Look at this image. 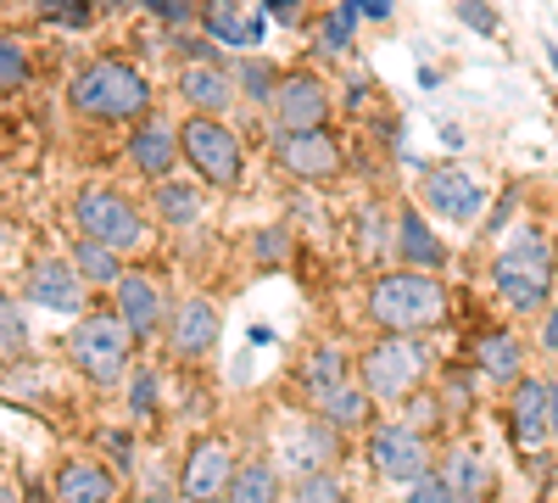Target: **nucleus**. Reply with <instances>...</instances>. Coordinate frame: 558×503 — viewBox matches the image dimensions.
<instances>
[{"label": "nucleus", "mask_w": 558, "mask_h": 503, "mask_svg": "<svg viewBox=\"0 0 558 503\" xmlns=\"http://www.w3.org/2000/svg\"><path fill=\"white\" fill-rule=\"evenodd\" d=\"M363 386L375 392L380 403H402L425 386V347L413 336L386 331V342H375L363 352Z\"/></svg>", "instance_id": "0eeeda50"}, {"label": "nucleus", "mask_w": 558, "mask_h": 503, "mask_svg": "<svg viewBox=\"0 0 558 503\" xmlns=\"http://www.w3.org/2000/svg\"><path fill=\"white\" fill-rule=\"evenodd\" d=\"M129 403L140 408V415H146V408H151V375H134V386H129Z\"/></svg>", "instance_id": "58836bf2"}, {"label": "nucleus", "mask_w": 558, "mask_h": 503, "mask_svg": "<svg viewBox=\"0 0 558 503\" xmlns=\"http://www.w3.org/2000/svg\"><path fill=\"white\" fill-rule=\"evenodd\" d=\"M458 17L470 23L475 34H492V28H497V12L486 7V0H458Z\"/></svg>", "instance_id": "e433bc0d"}, {"label": "nucleus", "mask_w": 558, "mask_h": 503, "mask_svg": "<svg viewBox=\"0 0 558 503\" xmlns=\"http://www.w3.org/2000/svg\"><path fill=\"white\" fill-rule=\"evenodd\" d=\"M368 459H375L380 481H391V487H413V481L430 476V447H425V436H418L413 426H402V420L375 431V442H368Z\"/></svg>", "instance_id": "1a4fd4ad"}, {"label": "nucleus", "mask_w": 558, "mask_h": 503, "mask_svg": "<svg viewBox=\"0 0 558 503\" xmlns=\"http://www.w3.org/2000/svg\"><path fill=\"white\" fill-rule=\"evenodd\" d=\"M368 319H375L380 331H397V336L430 331L447 319V286L425 268H391L375 280V291H368Z\"/></svg>", "instance_id": "f03ea898"}, {"label": "nucleus", "mask_w": 558, "mask_h": 503, "mask_svg": "<svg viewBox=\"0 0 558 503\" xmlns=\"http://www.w3.org/2000/svg\"><path fill=\"white\" fill-rule=\"evenodd\" d=\"M73 218L89 241H107V247H140L146 241V218H140V207L118 191H84L73 202Z\"/></svg>", "instance_id": "6e6552de"}, {"label": "nucleus", "mask_w": 558, "mask_h": 503, "mask_svg": "<svg viewBox=\"0 0 558 503\" xmlns=\"http://www.w3.org/2000/svg\"><path fill=\"white\" fill-rule=\"evenodd\" d=\"M357 12H363V17H386L391 0H357Z\"/></svg>", "instance_id": "a19ab883"}, {"label": "nucleus", "mask_w": 558, "mask_h": 503, "mask_svg": "<svg viewBox=\"0 0 558 503\" xmlns=\"http://www.w3.org/2000/svg\"><path fill=\"white\" fill-rule=\"evenodd\" d=\"M151 207H157L162 224H196L202 218V191L196 185H179V179H157Z\"/></svg>", "instance_id": "a878e982"}, {"label": "nucleus", "mask_w": 558, "mask_h": 503, "mask_svg": "<svg viewBox=\"0 0 558 503\" xmlns=\"http://www.w3.org/2000/svg\"><path fill=\"white\" fill-rule=\"evenodd\" d=\"M241 84H246L252 101H268L274 89H279V68H274V62H246V68H241Z\"/></svg>", "instance_id": "f704fd0d"}, {"label": "nucleus", "mask_w": 558, "mask_h": 503, "mask_svg": "<svg viewBox=\"0 0 558 503\" xmlns=\"http://www.w3.org/2000/svg\"><path fill=\"white\" fill-rule=\"evenodd\" d=\"M547 62H553V73H558V45H547Z\"/></svg>", "instance_id": "37998d69"}, {"label": "nucleus", "mask_w": 558, "mask_h": 503, "mask_svg": "<svg viewBox=\"0 0 558 503\" xmlns=\"http://www.w3.org/2000/svg\"><path fill=\"white\" fill-rule=\"evenodd\" d=\"M39 12L57 28H89V0H39Z\"/></svg>", "instance_id": "72a5a7b5"}, {"label": "nucleus", "mask_w": 558, "mask_h": 503, "mask_svg": "<svg viewBox=\"0 0 558 503\" xmlns=\"http://www.w3.org/2000/svg\"><path fill=\"white\" fill-rule=\"evenodd\" d=\"M397 252H402V268H425V274L447 268V247L430 236L425 213H413V207L397 218Z\"/></svg>", "instance_id": "412c9836"}, {"label": "nucleus", "mask_w": 558, "mask_h": 503, "mask_svg": "<svg viewBox=\"0 0 558 503\" xmlns=\"http://www.w3.org/2000/svg\"><path fill=\"white\" fill-rule=\"evenodd\" d=\"M112 302H118V319H123L134 336H151L162 325V313H168L151 274H129V268H123V280L112 286Z\"/></svg>", "instance_id": "dca6fc26"}, {"label": "nucleus", "mask_w": 558, "mask_h": 503, "mask_svg": "<svg viewBox=\"0 0 558 503\" xmlns=\"http://www.w3.org/2000/svg\"><path fill=\"white\" fill-rule=\"evenodd\" d=\"M28 352V331H23V313L12 297H0V358H23Z\"/></svg>", "instance_id": "2f4dec72"}, {"label": "nucleus", "mask_w": 558, "mask_h": 503, "mask_svg": "<svg viewBox=\"0 0 558 503\" xmlns=\"http://www.w3.org/2000/svg\"><path fill=\"white\" fill-rule=\"evenodd\" d=\"M336 426L330 420H296L286 436H279V459H286L291 476H313V470H330L336 465Z\"/></svg>", "instance_id": "ddd939ff"}, {"label": "nucleus", "mask_w": 558, "mask_h": 503, "mask_svg": "<svg viewBox=\"0 0 558 503\" xmlns=\"http://www.w3.org/2000/svg\"><path fill=\"white\" fill-rule=\"evenodd\" d=\"M68 107L78 118H96V123H123V118H146L151 112V79L129 68V62H89L73 73L68 84Z\"/></svg>", "instance_id": "f257e3e1"}, {"label": "nucleus", "mask_w": 558, "mask_h": 503, "mask_svg": "<svg viewBox=\"0 0 558 503\" xmlns=\"http://www.w3.org/2000/svg\"><path fill=\"white\" fill-rule=\"evenodd\" d=\"M268 7H274V12H286V7H291V0H268Z\"/></svg>", "instance_id": "c03bdc74"}, {"label": "nucleus", "mask_w": 558, "mask_h": 503, "mask_svg": "<svg viewBox=\"0 0 558 503\" xmlns=\"http://www.w3.org/2000/svg\"><path fill=\"white\" fill-rule=\"evenodd\" d=\"M235 453H229L223 436H202L184 459V476H179V492L191 503H229V487H235Z\"/></svg>", "instance_id": "9d476101"}, {"label": "nucleus", "mask_w": 558, "mask_h": 503, "mask_svg": "<svg viewBox=\"0 0 558 503\" xmlns=\"http://www.w3.org/2000/svg\"><path fill=\"white\" fill-rule=\"evenodd\" d=\"M179 152H184V146H179V134H173L168 123H157V118H151V123H140V129H134V141H129V163L146 173V179H168V173L179 168Z\"/></svg>", "instance_id": "a211bd4d"}, {"label": "nucleus", "mask_w": 558, "mask_h": 503, "mask_svg": "<svg viewBox=\"0 0 558 503\" xmlns=\"http://www.w3.org/2000/svg\"><path fill=\"white\" fill-rule=\"evenodd\" d=\"M408 503H452V487H447V476H425V481H413L408 487Z\"/></svg>", "instance_id": "c9c22d12"}, {"label": "nucleus", "mask_w": 558, "mask_h": 503, "mask_svg": "<svg viewBox=\"0 0 558 503\" xmlns=\"http://www.w3.org/2000/svg\"><path fill=\"white\" fill-rule=\"evenodd\" d=\"M542 347H547V352H558V308L547 313V325H542Z\"/></svg>", "instance_id": "ea45409f"}, {"label": "nucleus", "mask_w": 558, "mask_h": 503, "mask_svg": "<svg viewBox=\"0 0 558 503\" xmlns=\"http://www.w3.org/2000/svg\"><path fill=\"white\" fill-rule=\"evenodd\" d=\"M318 415L330 420L336 431H363V426H368V415H375V392L357 386V381H347V386H336L330 397L318 403Z\"/></svg>", "instance_id": "4be33fe9"}, {"label": "nucleus", "mask_w": 558, "mask_h": 503, "mask_svg": "<svg viewBox=\"0 0 558 503\" xmlns=\"http://www.w3.org/2000/svg\"><path fill=\"white\" fill-rule=\"evenodd\" d=\"M492 286L514 313H536L553 291V252L536 230H520L492 263Z\"/></svg>", "instance_id": "7ed1b4c3"}, {"label": "nucleus", "mask_w": 558, "mask_h": 503, "mask_svg": "<svg viewBox=\"0 0 558 503\" xmlns=\"http://www.w3.org/2000/svg\"><path fill=\"white\" fill-rule=\"evenodd\" d=\"M441 476H447V487H452V503H458V498H486V487H492V470L481 465L475 447H452L447 465H441Z\"/></svg>", "instance_id": "b1692460"}, {"label": "nucleus", "mask_w": 558, "mask_h": 503, "mask_svg": "<svg viewBox=\"0 0 558 503\" xmlns=\"http://www.w3.org/2000/svg\"><path fill=\"white\" fill-rule=\"evenodd\" d=\"M213 342H218V313H213V302H202V297L179 302V313L168 319V347H173V358H207Z\"/></svg>", "instance_id": "f3484780"}, {"label": "nucleus", "mask_w": 558, "mask_h": 503, "mask_svg": "<svg viewBox=\"0 0 558 503\" xmlns=\"http://www.w3.org/2000/svg\"><path fill=\"white\" fill-rule=\"evenodd\" d=\"M291 503H347V487L330 470H313V476H296Z\"/></svg>", "instance_id": "7c9ffc66"}, {"label": "nucleus", "mask_w": 558, "mask_h": 503, "mask_svg": "<svg viewBox=\"0 0 558 503\" xmlns=\"http://www.w3.org/2000/svg\"><path fill=\"white\" fill-rule=\"evenodd\" d=\"M73 268L84 274V286H118V280H123L118 247H107V241H89V236L73 247Z\"/></svg>", "instance_id": "393cba45"}, {"label": "nucleus", "mask_w": 558, "mask_h": 503, "mask_svg": "<svg viewBox=\"0 0 558 503\" xmlns=\"http://www.w3.org/2000/svg\"><path fill=\"white\" fill-rule=\"evenodd\" d=\"M28 51H23V45L17 39H0V96H7V89H23L28 84Z\"/></svg>", "instance_id": "473e14b6"}, {"label": "nucleus", "mask_w": 558, "mask_h": 503, "mask_svg": "<svg viewBox=\"0 0 558 503\" xmlns=\"http://www.w3.org/2000/svg\"><path fill=\"white\" fill-rule=\"evenodd\" d=\"M57 498L62 503H112L118 498V476L101 459H68L57 470Z\"/></svg>", "instance_id": "6ab92c4d"}, {"label": "nucleus", "mask_w": 558, "mask_h": 503, "mask_svg": "<svg viewBox=\"0 0 558 503\" xmlns=\"http://www.w3.org/2000/svg\"><path fill=\"white\" fill-rule=\"evenodd\" d=\"M207 34H213V39H223V45H252V39L263 34V17L241 23L229 0H213V7H207Z\"/></svg>", "instance_id": "c85d7f7f"}, {"label": "nucleus", "mask_w": 558, "mask_h": 503, "mask_svg": "<svg viewBox=\"0 0 558 503\" xmlns=\"http://www.w3.org/2000/svg\"><path fill=\"white\" fill-rule=\"evenodd\" d=\"M146 7H157L173 28H191V17H196V0H146Z\"/></svg>", "instance_id": "4c0bfd02"}, {"label": "nucleus", "mask_w": 558, "mask_h": 503, "mask_svg": "<svg viewBox=\"0 0 558 503\" xmlns=\"http://www.w3.org/2000/svg\"><path fill=\"white\" fill-rule=\"evenodd\" d=\"M347 381H352V370H347V352H341V347H318V352L302 363V386H307L313 408L330 397L336 386H347Z\"/></svg>", "instance_id": "5701e85b"}, {"label": "nucleus", "mask_w": 558, "mask_h": 503, "mask_svg": "<svg viewBox=\"0 0 558 503\" xmlns=\"http://www.w3.org/2000/svg\"><path fill=\"white\" fill-rule=\"evenodd\" d=\"M129 342H134V331L123 325L118 313H89V319H78V325H73L68 352H73V363L96 386H112L123 375V363H129Z\"/></svg>", "instance_id": "423d86ee"}, {"label": "nucleus", "mask_w": 558, "mask_h": 503, "mask_svg": "<svg viewBox=\"0 0 558 503\" xmlns=\"http://www.w3.org/2000/svg\"><path fill=\"white\" fill-rule=\"evenodd\" d=\"M179 146H184V163H191L207 185L218 191H235L241 185V173H246V146H241V134L229 129L223 118H184L179 129Z\"/></svg>", "instance_id": "20e7f679"}, {"label": "nucleus", "mask_w": 558, "mask_h": 503, "mask_svg": "<svg viewBox=\"0 0 558 503\" xmlns=\"http://www.w3.org/2000/svg\"><path fill=\"white\" fill-rule=\"evenodd\" d=\"M179 96L191 101L196 112H223L229 101H235V73H223V68H213V62H196V68H184L179 73Z\"/></svg>", "instance_id": "aec40b11"}, {"label": "nucleus", "mask_w": 558, "mask_h": 503, "mask_svg": "<svg viewBox=\"0 0 558 503\" xmlns=\"http://www.w3.org/2000/svg\"><path fill=\"white\" fill-rule=\"evenodd\" d=\"M229 503H279V470L274 465H241Z\"/></svg>", "instance_id": "cd10ccee"}, {"label": "nucleus", "mask_w": 558, "mask_h": 503, "mask_svg": "<svg viewBox=\"0 0 558 503\" xmlns=\"http://www.w3.org/2000/svg\"><path fill=\"white\" fill-rule=\"evenodd\" d=\"M508 431H514V447L525 459L553 453L558 447V386L542 375H520L514 397H508Z\"/></svg>", "instance_id": "39448f33"}, {"label": "nucleus", "mask_w": 558, "mask_h": 503, "mask_svg": "<svg viewBox=\"0 0 558 503\" xmlns=\"http://www.w3.org/2000/svg\"><path fill=\"white\" fill-rule=\"evenodd\" d=\"M28 297L51 313H78L84 308V274L62 258H45L28 268Z\"/></svg>", "instance_id": "2eb2a0df"}, {"label": "nucleus", "mask_w": 558, "mask_h": 503, "mask_svg": "<svg viewBox=\"0 0 558 503\" xmlns=\"http://www.w3.org/2000/svg\"><path fill=\"white\" fill-rule=\"evenodd\" d=\"M481 185L463 168H452V163H441V168H430L425 173V207H436V213H447L452 224H470L475 213H481Z\"/></svg>", "instance_id": "4468645a"}, {"label": "nucleus", "mask_w": 558, "mask_h": 503, "mask_svg": "<svg viewBox=\"0 0 558 503\" xmlns=\"http://www.w3.org/2000/svg\"><path fill=\"white\" fill-rule=\"evenodd\" d=\"M274 123H279V134H291V129H324V123H330V89H324V79L318 73L279 79V89H274Z\"/></svg>", "instance_id": "f8f14e48"}, {"label": "nucleus", "mask_w": 558, "mask_h": 503, "mask_svg": "<svg viewBox=\"0 0 558 503\" xmlns=\"http://www.w3.org/2000/svg\"><path fill=\"white\" fill-rule=\"evenodd\" d=\"M357 17H363V12H357V0H341V7H336L330 17H324V23H318V34H313V39H318V51H324V57L347 51V45H352V23H357Z\"/></svg>", "instance_id": "c756f323"}, {"label": "nucleus", "mask_w": 558, "mask_h": 503, "mask_svg": "<svg viewBox=\"0 0 558 503\" xmlns=\"http://www.w3.org/2000/svg\"><path fill=\"white\" fill-rule=\"evenodd\" d=\"M0 503H23V498H17V487H12V481H0Z\"/></svg>", "instance_id": "79ce46f5"}, {"label": "nucleus", "mask_w": 558, "mask_h": 503, "mask_svg": "<svg viewBox=\"0 0 558 503\" xmlns=\"http://www.w3.org/2000/svg\"><path fill=\"white\" fill-rule=\"evenodd\" d=\"M475 363H481V375H492V386L520 381V342L514 336H486L475 347Z\"/></svg>", "instance_id": "bb28decb"}, {"label": "nucleus", "mask_w": 558, "mask_h": 503, "mask_svg": "<svg viewBox=\"0 0 558 503\" xmlns=\"http://www.w3.org/2000/svg\"><path fill=\"white\" fill-rule=\"evenodd\" d=\"M274 163L296 179L324 185V179L341 173V146L330 129H291V134H274Z\"/></svg>", "instance_id": "9b49d317"}]
</instances>
